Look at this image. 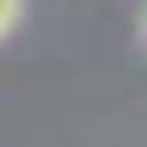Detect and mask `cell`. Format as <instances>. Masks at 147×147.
I'll list each match as a JSON object with an SVG mask.
<instances>
[{"mask_svg": "<svg viewBox=\"0 0 147 147\" xmlns=\"http://www.w3.org/2000/svg\"><path fill=\"white\" fill-rule=\"evenodd\" d=\"M25 0H0V41H8V37L25 25Z\"/></svg>", "mask_w": 147, "mask_h": 147, "instance_id": "6da1fadb", "label": "cell"}, {"mask_svg": "<svg viewBox=\"0 0 147 147\" xmlns=\"http://www.w3.org/2000/svg\"><path fill=\"white\" fill-rule=\"evenodd\" d=\"M143 41H147V12H143Z\"/></svg>", "mask_w": 147, "mask_h": 147, "instance_id": "7a4b0ae2", "label": "cell"}]
</instances>
